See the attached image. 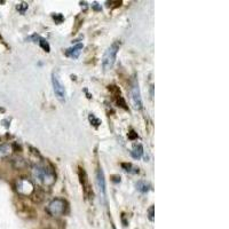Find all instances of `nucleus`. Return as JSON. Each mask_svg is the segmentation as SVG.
<instances>
[{
	"label": "nucleus",
	"mask_w": 229,
	"mask_h": 229,
	"mask_svg": "<svg viewBox=\"0 0 229 229\" xmlns=\"http://www.w3.org/2000/svg\"><path fill=\"white\" fill-rule=\"evenodd\" d=\"M53 18L55 20V22H56L57 24H60L61 22L63 21V15H62V14H54V15H53Z\"/></svg>",
	"instance_id": "18"
},
{
	"label": "nucleus",
	"mask_w": 229,
	"mask_h": 229,
	"mask_svg": "<svg viewBox=\"0 0 229 229\" xmlns=\"http://www.w3.org/2000/svg\"><path fill=\"white\" fill-rule=\"evenodd\" d=\"M52 84H53V89L55 93V96L57 97V100L61 102L65 101V88L64 85L62 84V81L59 78V75L56 72H53L52 75Z\"/></svg>",
	"instance_id": "4"
},
{
	"label": "nucleus",
	"mask_w": 229,
	"mask_h": 229,
	"mask_svg": "<svg viewBox=\"0 0 229 229\" xmlns=\"http://www.w3.org/2000/svg\"><path fill=\"white\" fill-rule=\"evenodd\" d=\"M81 49H83V44L79 43V44H76L75 46L67 49L65 51V55L69 57H72V59H77L79 56V54H80Z\"/></svg>",
	"instance_id": "9"
},
{
	"label": "nucleus",
	"mask_w": 229,
	"mask_h": 229,
	"mask_svg": "<svg viewBox=\"0 0 229 229\" xmlns=\"http://www.w3.org/2000/svg\"><path fill=\"white\" fill-rule=\"evenodd\" d=\"M121 166H123V169L126 171V172H129V173H139V169H137V167H134L131 163H123L121 164Z\"/></svg>",
	"instance_id": "13"
},
{
	"label": "nucleus",
	"mask_w": 229,
	"mask_h": 229,
	"mask_svg": "<svg viewBox=\"0 0 229 229\" xmlns=\"http://www.w3.org/2000/svg\"><path fill=\"white\" fill-rule=\"evenodd\" d=\"M117 103L121 105V108L127 109V107H126V102H125V100L121 96H117Z\"/></svg>",
	"instance_id": "17"
},
{
	"label": "nucleus",
	"mask_w": 229,
	"mask_h": 229,
	"mask_svg": "<svg viewBox=\"0 0 229 229\" xmlns=\"http://www.w3.org/2000/svg\"><path fill=\"white\" fill-rule=\"evenodd\" d=\"M65 207H67V203L64 199L55 198V199L49 202V204L46 207V211L52 217H59L65 212Z\"/></svg>",
	"instance_id": "3"
},
{
	"label": "nucleus",
	"mask_w": 229,
	"mask_h": 229,
	"mask_svg": "<svg viewBox=\"0 0 229 229\" xmlns=\"http://www.w3.org/2000/svg\"><path fill=\"white\" fill-rule=\"evenodd\" d=\"M79 178H80V183L83 185V187H84L85 195L87 196L88 193H91L93 195V193L91 191V189H89V183H88V179H87V174H86V172H85V170L81 169V167H79Z\"/></svg>",
	"instance_id": "8"
},
{
	"label": "nucleus",
	"mask_w": 229,
	"mask_h": 229,
	"mask_svg": "<svg viewBox=\"0 0 229 229\" xmlns=\"http://www.w3.org/2000/svg\"><path fill=\"white\" fill-rule=\"evenodd\" d=\"M16 8H17V10H18V12H21L22 14H23V13H25V10L28 9V4H25V2H22V4L17 5Z\"/></svg>",
	"instance_id": "16"
},
{
	"label": "nucleus",
	"mask_w": 229,
	"mask_h": 229,
	"mask_svg": "<svg viewBox=\"0 0 229 229\" xmlns=\"http://www.w3.org/2000/svg\"><path fill=\"white\" fill-rule=\"evenodd\" d=\"M121 48V43L119 41H113L112 44L109 46L107 51L103 54L102 57V68L104 71H108L110 69H112L115 62H116L117 53Z\"/></svg>",
	"instance_id": "2"
},
{
	"label": "nucleus",
	"mask_w": 229,
	"mask_h": 229,
	"mask_svg": "<svg viewBox=\"0 0 229 229\" xmlns=\"http://www.w3.org/2000/svg\"><path fill=\"white\" fill-rule=\"evenodd\" d=\"M112 178L115 182H121V177L119 175H112Z\"/></svg>",
	"instance_id": "22"
},
{
	"label": "nucleus",
	"mask_w": 229,
	"mask_h": 229,
	"mask_svg": "<svg viewBox=\"0 0 229 229\" xmlns=\"http://www.w3.org/2000/svg\"><path fill=\"white\" fill-rule=\"evenodd\" d=\"M131 155L134 159H140L142 155H143V147L141 143H135L133 145L132 150H131Z\"/></svg>",
	"instance_id": "10"
},
{
	"label": "nucleus",
	"mask_w": 229,
	"mask_h": 229,
	"mask_svg": "<svg viewBox=\"0 0 229 229\" xmlns=\"http://www.w3.org/2000/svg\"><path fill=\"white\" fill-rule=\"evenodd\" d=\"M16 190L17 193L23 195V196H30L35 191L33 183L28 179H21L17 181L16 183Z\"/></svg>",
	"instance_id": "5"
},
{
	"label": "nucleus",
	"mask_w": 229,
	"mask_h": 229,
	"mask_svg": "<svg viewBox=\"0 0 229 229\" xmlns=\"http://www.w3.org/2000/svg\"><path fill=\"white\" fill-rule=\"evenodd\" d=\"M97 5H99V4H97V2H93L92 7H93V8H94V9H95V10H101V9H102V8H101L100 6H97Z\"/></svg>",
	"instance_id": "21"
},
{
	"label": "nucleus",
	"mask_w": 229,
	"mask_h": 229,
	"mask_svg": "<svg viewBox=\"0 0 229 229\" xmlns=\"http://www.w3.org/2000/svg\"><path fill=\"white\" fill-rule=\"evenodd\" d=\"M10 151H12V148H10L9 145H7V143H1L0 145V158L8 156Z\"/></svg>",
	"instance_id": "11"
},
{
	"label": "nucleus",
	"mask_w": 229,
	"mask_h": 229,
	"mask_svg": "<svg viewBox=\"0 0 229 229\" xmlns=\"http://www.w3.org/2000/svg\"><path fill=\"white\" fill-rule=\"evenodd\" d=\"M38 44L40 45V47L44 51H46V52H49L51 51V47H49V44L47 43V40L46 39H44V38H41V37H39V39H38Z\"/></svg>",
	"instance_id": "14"
},
{
	"label": "nucleus",
	"mask_w": 229,
	"mask_h": 229,
	"mask_svg": "<svg viewBox=\"0 0 229 229\" xmlns=\"http://www.w3.org/2000/svg\"><path fill=\"white\" fill-rule=\"evenodd\" d=\"M96 186L97 189H99V194H100V197L102 198V201L104 202L107 201V188H105V179H104V173H103V170L97 169L96 171Z\"/></svg>",
	"instance_id": "7"
},
{
	"label": "nucleus",
	"mask_w": 229,
	"mask_h": 229,
	"mask_svg": "<svg viewBox=\"0 0 229 229\" xmlns=\"http://www.w3.org/2000/svg\"><path fill=\"white\" fill-rule=\"evenodd\" d=\"M88 119H89V121H91V123H92V124L94 125V126H95V127H97V126H99V125L101 124V121H100V119H99V118H96V117L94 116L93 113H91V115H89Z\"/></svg>",
	"instance_id": "15"
},
{
	"label": "nucleus",
	"mask_w": 229,
	"mask_h": 229,
	"mask_svg": "<svg viewBox=\"0 0 229 229\" xmlns=\"http://www.w3.org/2000/svg\"><path fill=\"white\" fill-rule=\"evenodd\" d=\"M33 177L36 178L38 182L45 187H51L55 182V174L53 170L47 167L46 165H36L32 170Z\"/></svg>",
	"instance_id": "1"
},
{
	"label": "nucleus",
	"mask_w": 229,
	"mask_h": 229,
	"mask_svg": "<svg viewBox=\"0 0 229 229\" xmlns=\"http://www.w3.org/2000/svg\"><path fill=\"white\" fill-rule=\"evenodd\" d=\"M148 214H149V220L153 221V205H151L150 209L148 210Z\"/></svg>",
	"instance_id": "19"
},
{
	"label": "nucleus",
	"mask_w": 229,
	"mask_h": 229,
	"mask_svg": "<svg viewBox=\"0 0 229 229\" xmlns=\"http://www.w3.org/2000/svg\"><path fill=\"white\" fill-rule=\"evenodd\" d=\"M137 188L141 193H148L150 190V185H148L145 181H139L137 183Z\"/></svg>",
	"instance_id": "12"
},
{
	"label": "nucleus",
	"mask_w": 229,
	"mask_h": 229,
	"mask_svg": "<svg viewBox=\"0 0 229 229\" xmlns=\"http://www.w3.org/2000/svg\"><path fill=\"white\" fill-rule=\"evenodd\" d=\"M129 139H131V140H134V139H137V134L134 131H131V132L129 133Z\"/></svg>",
	"instance_id": "20"
},
{
	"label": "nucleus",
	"mask_w": 229,
	"mask_h": 229,
	"mask_svg": "<svg viewBox=\"0 0 229 229\" xmlns=\"http://www.w3.org/2000/svg\"><path fill=\"white\" fill-rule=\"evenodd\" d=\"M131 97H132V102L135 109H142V99H141V93L139 88V83L137 79H134L131 85Z\"/></svg>",
	"instance_id": "6"
}]
</instances>
